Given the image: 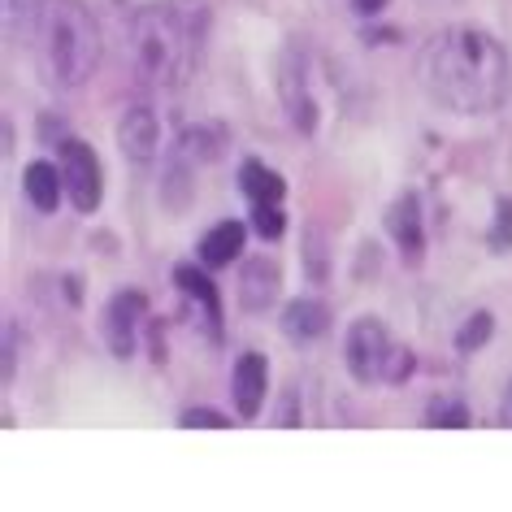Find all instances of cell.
Instances as JSON below:
<instances>
[{"instance_id":"4","label":"cell","mask_w":512,"mask_h":512,"mask_svg":"<svg viewBox=\"0 0 512 512\" xmlns=\"http://www.w3.org/2000/svg\"><path fill=\"white\" fill-rule=\"evenodd\" d=\"M343 361H348L352 378L374 387V382H404L413 374V352L400 348L391 339V330L378 322V317H356L348 326V339H343Z\"/></svg>"},{"instance_id":"2","label":"cell","mask_w":512,"mask_h":512,"mask_svg":"<svg viewBox=\"0 0 512 512\" xmlns=\"http://www.w3.org/2000/svg\"><path fill=\"white\" fill-rule=\"evenodd\" d=\"M204 18L200 0H161L139 5L126 22V48L139 83L148 87H183L191 79L204 48Z\"/></svg>"},{"instance_id":"20","label":"cell","mask_w":512,"mask_h":512,"mask_svg":"<svg viewBox=\"0 0 512 512\" xmlns=\"http://www.w3.org/2000/svg\"><path fill=\"white\" fill-rule=\"evenodd\" d=\"M486 243H491V252H512V196L495 200V226L486 235Z\"/></svg>"},{"instance_id":"19","label":"cell","mask_w":512,"mask_h":512,"mask_svg":"<svg viewBox=\"0 0 512 512\" xmlns=\"http://www.w3.org/2000/svg\"><path fill=\"white\" fill-rule=\"evenodd\" d=\"M252 230L261 239H278L287 230V217H283V204L270 200V204H252Z\"/></svg>"},{"instance_id":"10","label":"cell","mask_w":512,"mask_h":512,"mask_svg":"<svg viewBox=\"0 0 512 512\" xmlns=\"http://www.w3.org/2000/svg\"><path fill=\"white\" fill-rule=\"evenodd\" d=\"M278 287H283V274H278V265L265 261V256H252V261L239 270V304L248 313L270 309L278 300Z\"/></svg>"},{"instance_id":"22","label":"cell","mask_w":512,"mask_h":512,"mask_svg":"<svg viewBox=\"0 0 512 512\" xmlns=\"http://www.w3.org/2000/svg\"><path fill=\"white\" fill-rule=\"evenodd\" d=\"M14 326H5V382H14Z\"/></svg>"},{"instance_id":"23","label":"cell","mask_w":512,"mask_h":512,"mask_svg":"<svg viewBox=\"0 0 512 512\" xmlns=\"http://www.w3.org/2000/svg\"><path fill=\"white\" fill-rule=\"evenodd\" d=\"M391 0H352V9L356 14H365V18H374V14H382V9H387Z\"/></svg>"},{"instance_id":"9","label":"cell","mask_w":512,"mask_h":512,"mask_svg":"<svg viewBox=\"0 0 512 512\" xmlns=\"http://www.w3.org/2000/svg\"><path fill=\"white\" fill-rule=\"evenodd\" d=\"M387 230H391V239H395V248H400L404 261L417 265L421 252H426V226H421V200L413 191H404V196L387 209Z\"/></svg>"},{"instance_id":"5","label":"cell","mask_w":512,"mask_h":512,"mask_svg":"<svg viewBox=\"0 0 512 512\" xmlns=\"http://www.w3.org/2000/svg\"><path fill=\"white\" fill-rule=\"evenodd\" d=\"M61 174H66V196L79 213H96L105 178H100V157L83 139H66L61 144Z\"/></svg>"},{"instance_id":"12","label":"cell","mask_w":512,"mask_h":512,"mask_svg":"<svg viewBox=\"0 0 512 512\" xmlns=\"http://www.w3.org/2000/svg\"><path fill=\"white\" fill-rule=\"evenodd\" d=\"M22 191H27V200L40 213H57L61 196H66V174H61V165H53V161H27Z\"/></svg>"},{"instance_id":"18","label":"cell","mask_w":512,"mask_h":512,"mask_svg":"<svg viewBox=\"0 0 512 512\" xmlns=\"http://www.w3.org/2000/svg\"><path fill=\"white\" fill-rule=\"evenodd\" d=\"M426 426L465 430L469 426V408L460 404V400H447V395H439V400H430V408H426Z\"/></svg>"},{"instance_id":"15","label":"cell","mask_w":512,"mask_h":512,"mask_svg":"<svg viewBox=\"0 0 512 512\" xmlns=\"http://www.w3.org/2000/svg\"><path fill=\"white\" fill-rule=\"evenodd\" d=\"M278 87H283L291 126H296V131H304V135H313V126H317V100L309 96V87H304V70L283 66V79H278Z\"/></svg>"},{"instance_id":"3","label":"cell","mask_w":512,"mask_h":512,"mask_svg":"<svg viewBox=\"0 0 512 512\" xmlns=\"http://www.w3.org/2000/svg\"><path fill=\"white\" fill-rule=\"evenodd\" d=\"M100 22L92 18V9L83 0H44L40 9V66L48 74V83L83 87L100 70Z\"/></svg>"},{"instance_id":"8","label":"cell","mask_w":512,"mask_h":512,"mask_svg":"<svg viewBox=\"0 0 512 512\" xmlns=\"http://www.w3.org/2000/svg\"><path fill=\"white\" fill-rule=\"evenodd\" d=\"M265 387H270V361L261 352H243L230 374V395H235L239 417H256L265 404Z\"/></svg>"},{"instance_id":"7","label":"cell","mask_w":512,"mask_h":512,"mask_svg":"<svg viewBox=\"0 0 512 512\" xmlns=\"http://www.w3.org/2000/svg\"><path fill=\"white\" fill-rule=\"evenodd\" d=\"M148 317V300L139 291H118L105 309V335L113 356H131L135 352V330Z\"/></svg>"},{"instance_id":"13","label":"cell","mask_w":512,"mask_h":512,"mask_svg":"<svg viewBox=\"0 0 512 512\" xmlns=\"http://www.w3.org/2000/svg\"><path fill=\"white\" fill-rule=\"evenodd\" d=\"M243 243H248V226L243 222H217L213 230H204V239H200V261L209 265V270H222V265L230 261H239L243 256Z\"/></svg>"},{"instance_id":"24","label":"cell","mask_w":512,"mask_h":512,"mask_svg":"<svg viewBox=\"0 0 512 512\" xmlns=\"http://www.w3.org/2000/svg\"><path fill=\"white\" fill-rule=\"evenodd\" d=\"M499 417H504V426H512V382H508L504 400H499Z\"/></svg>"},{"instance_id":"11","label":"cell","mask_w":512,"mask_h":512,"mask_svg":"<svg viewBox=\"0 0 512 512\" xmlns=\"http://www.w3.org/2000/svg\"><path fill=\"white\" fill-rule=\"evenodd\" d=\"M174 283L178 291L196 304V309L204 313V326H209L213 339H222V296H217V283L204 270H196V265H178L174 270Z\"/></svg>"},{"instance_id":"21","label":"cell","mask_w":512,"mask_h":512,"mask_svg":"<svg viewBox=\"0 0 512 512\" xmlns=\"http://www.w3.org/2000/svg\"><path fill=\"white\" fill-rule=\"evenodd\" d=\"M178 426L183 430H222V426H230V421L222 413H213V408H187V413L178 417Z\"/></svg>"},{"instance_id":"16","label":"cell","mask_w":512,"mask_h":512,"mask_svg":"<svg viewBox=\"0 0 512 512\" xmlns=\"http://www.w3.org/2000/svg\"><path fill=\"white\" fill-rule=\"evenodd\" d=\"M239 187H243V196H248L252 204H270V200L283 204V196H287L283 174L270 170L265 161H243L239 165Z\"/></svg>"},{"instance_id":"6","label":"cell","mask_w":512,"mask_h":512,"mask_svg":"<svg viewBox=\"0 0 512 512\" xmlns=\"http://www.w3.org/2000/svg\"><path fill=\"white\" fill-rule=\"evenodd\" d=\"M118 148H122V157L135 161V165L157 161V152H161L157 109H152V105H131V109H126L122 122H118Z\"/></svg>"},{"instance_id":"14","label":"cell","mask_w":512,"mask_h":512,"mask_svg":"<svg viewBox=\"0 0 512 512\" xmlns=\"http://www.w3.org/2000/svg\"><path fill=\"white\" fill-rule=\"evenodd\" d=\"M330 330V309L322 300H291L287 309H283V335L287 339H300V343H309L317 335H326Z\"/></svg>"},{"instance_id":"1","label":"cell","mask_w":512,"mask_h":512,"mask_svg":"<svg viewBox=\"0 0 512 512\" xmlns=\"http://www.w3.org/2000/svg\"><path fill=\"white\" fill-rule=\"evenodd\" d=\"M417 79L430 100L452 113H491L508 100L512 61L508 48L482 27H447L426 40Z\"/></svg>"},{"instance_id":"17","label":"cell","mask_w":512,"mask_h":512,"mask_svg":"<svg viewBox=\"0 0 512 512\" xmlns=\"http://www.w3.org/2000/svg\"><path fill=\"white\" fill-rule=\"evenodd\" d=\"M491 330H495V317H491V313H473L469 322L456 330V352H460V356H473L486 339H491Z\"/></svg>"}]
</instances>
